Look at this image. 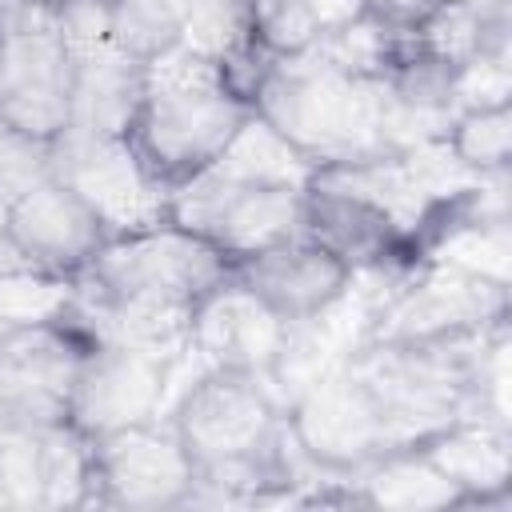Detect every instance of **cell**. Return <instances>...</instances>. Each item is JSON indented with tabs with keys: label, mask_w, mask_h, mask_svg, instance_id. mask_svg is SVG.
<instances>
[{
	"label": "cell",
	"mask_w": 512,
	"mask_h": 512,
	"mask_svg": "<svg viewBox=\"0 0 512 512\" xmlns=\"http://www.w3.org/2000/svg\"><path fill=\"white\" fill-rule=\"evenodd\" d=\"M248 100L316 168L392 156L384 144V80L352 76L312 48L268 56Z\"/></svg>",
	"instance_id": "1"
},
{
	"label": "cell",
	"mask_w": 512,
	"mask_h": 512,
	"mask_svg": "<svg viewBox=\"0 0 512 512\" xmlns=\"http://www.w3.org/2000/svg\"><path fill=\"white\" fill-rule=\"evenodd\" d=\"M248 116V96L224 76L220 64L172 48L148 64L144 104L128 136L148 168L176 188L180 180L204 172Z\"/></svg>",
	"instance_id": "2"
},
{
	"label": "cell",
	"mask_w": 512,
	"mask_h": 512,
	"mask_svg": "<svg viewBox=\"0 0 512 512\" xmlns=\"http://www.w3.org/2000/svg\"><path fill=\"white\" fill-rule=\"evenodd\" d=\"M504 324V320H500ZM492 324V328H500ZM488 332L432 340V344H380L368 340L348 356V372L376 396L392 448H416L440 428L468 416L472 384Z\"/></svg>",
	"instance_id": "3"
},
{
	"label": "cell",
	"mask_w": 512,
	"mask_h": 512,
	"mask_svg": "<svg viewBox=\"0 0 512 512\" xmlns=\"http://www.w3.org/2000/svg\"><path fill=\"white\" fill-rule=\"evenodd\" d=\"M72 60L56 4H0V120L36 140L64 132Z\"/></svg>",
	"instance_id": "4"
},
{
	"label": "cell",
	"mask_w": 512,
	"mask_h": 512,
	"mask_svg": "<svg viewBox=\"0 0 512 512\" xmlns=\"http://www.w3.org/2000/svg\"><path fill=\"white\" fill-rule=\"evenodd\" d=\"M48 176L72 188L100 216L108 236L144 232L168 220L172 188L148 168L132 136L64 128L48 140Z\"/></svg>",
	"instance_id": "5"
},
{
	"label": "cell",
	"mask_w": 512,
	"mask_h": 512,
	"mask_svg": "<svg viewBox=\"0 0 512 512\" xmlns=\"http://www.w3.org/2000/svg\"><path fill=\"white\" fill-rule=\"evenodd\" d=\"M500 320H508V284L484 280L452 264L420 260L400 276V284L376 308L368 324V340L432 344V340L488 332Z\"/></svg>",
	"instance_id": "6"
},
{
	"label": "cell",
	"mask_w": 512,
	"mask_h": 512,
	"mask_svg": "<svg viewBox=\"0 0 512 512\" xmlns=\"http://www.w3.org/2000/svg\"><path fill=\"white\" fill-rule=\"evenodd\" d=\"M300 208L304 192L296 188L240 184L212 168L180 180L168 196V220L208 240L232 264L300 236Z\"/></svg>",
	"instance_id": "7"
},
{
	"label": "cell",
	"mask_w": 512,
	"mask_h": 512,
	"mask_svg": "<svg viewBox=\"0 0 512 512\" xmlns=\"http://www.w3.org/2000/svg\"><path fill=\"white\" fill-rule=\"evenodd\" d=\"M88 336L68 324L0 328V436L44 432L68 420V396Z\"/></svg>",
	"instance_id": "8"
},
{
	"label": "cell",
	"mask_w": 512,
	"mask_h": 512,
	"mask_svg": "<svg viewBox=\"0 0 512 512\" xmlns=\"http://www.w3.org/2000/svg\"><path fill=\"white\" fill-rule=\"evenodd\" d=\"M196 488V464L172 420H148L92 440V496L88 504L164 512L184 508Z\"/></svg>",
	"instance_id": "9"
},
{
	"label": "cell",
	"mask_w": 512,
	"mask_h": 512,
	"mask_svg": "<svg viewBox=\"0 0 512 512\" xmlns=\"http://www.w3.org/2000/svg\"><path fill=\"white\" fill-rule=\"evenodd\" d=\"M288 432L304 460L328 476H352L392 452L388 420L376 396L348 368L320 376L288 404Z\"/></svg>",
	"instance_id": "10"
},
{
	"label": "cell",
	"mask_w": 512,
	"mask_h": 512,
	"mask_svg": "<svg viewBox=\"0 0 512 512\" xmlns=\"http://www.w3.org/2000/svg\"><path fill=\"white\" fill-rule=\"evenodd\" d=\"M164 352L88 340L84 360L76 368V384L68 396V424L88 436H112L132 424L164 420V384H168Z\"/></svg>",
	"instance_id": "11"
},
{
	"label": "cell",
	"mask_w": 512,
	"mask_h": 512,
	"mask_svg": "<svg viewBox=\"0 0 512 512\" xmlns=\"http://www.w3.org/2000/svg\"><path fill=\"white\" fill-rule=\"evenodd\" d=\"M8 232L40 272L76 280L112 240L100 216L60 180H40L8 208Z\"/></svg>",
	"instance_id": "12"
},
{
	"label": "cell",
	"mask_w": 512,
	"mask_h": 512,
	"mask_svg": "<svg viewBox=\"0 0 512 512\" xmlns=\"http://www.w3.org/2000/svg\"><path fill=\"white\" fill-rule=\"evenodd\" d=\"M288 320H280L260 296H252L240 280L216 284L188 320V348L208 368H236L252 376H268Z\"/></svg>",
	"instance_id": "13"
},
{
	"label": "cell",
	"mask_w": 512,
	"mask_h": 512,
	"mask_svg": "<svg viewBox=\"0 0 512 512\" xmlns=\"http://www.w3.org/2000/svg\"><path fill=\"white\" fill-rule=\"evenodd\" d=\"M232 280H240L252 296H260L280 320H304L328 308L348 288L352 268L340 264L328 248L312 244L308 236H292L236 260Z\"/></svg>",
	"instance_id": "14"
},
{
	"label": "cell",
	"mask_w": 512,
	"mask_h": 512,
	"mask_svg": "<svg viewBox=\"0 0 512 512\" xmlns=\"http://www.w3.org/2000/svg\"><path fill=\"white\" fill-rule=\"evenodd\" d=\"M300 236H308L312 244L328 248L352 272L400 260L412 248L404 228L384 208H376L372 200H364V196H356V192H348L340 184L320 180L316 168H312V180L304 188Z\"/></svg>",
	"instance_id": "15"
},
{
	"label": "cell",
	"mask_w": 512,
	"mask_h": 512,
	"mask_svg": "<svg viewBox=\"0 0 512 512\" xmlns=\"http://www.w3.org/2000/svg\"><path fill=\"white\" fill-rule=\"evenodd\" d=\"M144 72L148 64L120 52L112 40L80 48L72 60L68 128L96 136H128L144 104Z\"/></svg>",
	"instance_id": "16"
},
{
	"label": "cell",
	"mask_w": 512,
	"mask_h": 512,
	"mask_svg": "<svg viewBox=\"0 0 512 512\" xmlns=\"http://www.w3.org/2000/svg\"><path fill=\"white\" fill-rule=\"evenodd\" d=\"M468 504H504L512 480V428L488 420H456L416 444Z\"/></svg>",
	"instance_id": "17"
},
{
	"label": "cell",
	"mask_w": 512,
	"mask_h": 512,
	"mask_svg": "<svg viewBox=\"0 0 512 512\" xmlns=\"http://www.w3.org/2000/svg\"><path fill=\"white\" fill-rule=\"evenodd\" d=\"M356 488V504L368 508H396V512H436V508H464L460 488L420 452V448H392L348 476Z\"/></svg>",
	"instance_id": "18"
},
{
	"label": "cell",
	"mask_w": 512,
	"mask_h": 512,
	"mask_svg": "<svg viewBox=\"0 0 512 512\" xmlns=\"http://www.w3.org/2000/svg\"><path fill=\"white\" fill-rule=\"evenodd\" d=\"M208 168L220 172V176H228V180H240V184L296 188V192H304L316 164L296 144H288L264 116L252 112Z\"/></svg>",
	"instance_id": "19"
},
{
	"label": "cell",
	"mask_w": 512,
	"mask_h": 512,
	"mask_svg": "<svg viewBox=\"0 0 512 512\" xmlns=\"http://www.w3.org/2000/svg\"><path fill=\"white\" fill-rule=\"evenodd\" d=\"M40 508H80L92 496V440L68 420L36 432Z\"/></svg>",
	"instance_id": "20"
},
{
	"label": "cell",
	"mask_w": 512,
	"mask_h": 512,
	"mask_svg": "<svg viewBox=\"0 0 512 512\" xmlns=\"http://www.w3.org/2000/svg\"><path fill=\"white\" fill-rule=\"evenodd\" d=\"M104 16L108 40L140 64L180 48V0H104Z\"/></svg>",
	"instance_id": "21"
},
{
	"label": "cell",
	"mask_w": 512,
	"mask_h": 512,
	"mask_svg": "<svg viewBox=\"0 0 512 512\" xmlns=\"http://www.w3.org/2000/svg\"><path fill=\"white\" fill-rule=\"evenodd\" d=\"M396 40H400V28H388L380 24L376 16H356L348 24H336V28H324L308 48L316 56H324L328 64L352 72V76H372L380 80L384 68L392 64L396 56Z\"/></svg>",
	"instance_id": "22"
},
{
	"label": "cell",
	"mask_w": 512,
	"mask_h": 512,
	"mask_svg": "<svg viewBox=\"0 0 512 512\" xmlns=\"http://www.w3.org/2000/svg\"><path fill=\"white\" fill-rule=\"evenodd\" d=\"M76 300V280L24 268L0 276V328H32V324H56L68 316Z\"/></svg>",
	"instance_id": "23"
},
{
	"label": "cell",
	"mask_w": 512,
	"mask_h": 512,
	"mask_svg": "<svg viewBox=\"0 0 512 512\" xmlns=\"http://www.w3.org/2000/svg\"><path fill=\"white\" fill-rule=\"evenodd\" d=\"M444 144L472 172H508L512 160V104L464 108L452 116Z\"/></svg>",
	"instance_id": "24"
},
{
	"label": "cell",
	"mask_w": 512,
	"mask_h": 512,
	"mask_svg": "<svg viewBox=\"0 0 512 512\" xmlns=\"http://www.w3.org/2000/svg\"><path fill=\"white\" fill-rule=\"evenodd\" d=\"M248 4H252L256 40L272 56L304 52L320 36V24H316L308 0H248Z\"/></svg>",
	"instance_id": "25"
},
{
	"label": "cell",
	"mask_w": 512,
	"mask_h": 512,
	"mask_svg": "<svg viewBox=\"0 0 512 512\" xmlns=\"http://www.w3.org/2000/svg\"><path fill=\"white\" fill-rule=\"evenodd\" d=\"M40 180H48V140L24 136L0 120V208H12Z\"/></svg>",
	"instance_id": "26"
},
{
	"label": "cell",
	"mask_w": 512,
	"mask_h": 512,
	"mask_svg": "<svg viewBox=\"0 0 512 512\" xmlns=\"http://www.w3.org/2000/svg\"><path fill=\"white\" fill-rule=\"evenodd\" d=\"M512 104V72L504 56H476L456 68V112L464 108H496Z\"/></svg>",
	"instance_id": "27"
},
{
	"label": "cell",
	"mask_w": 512,
	"mask_h": 512,
	"mask_svg": "<svg viewBox=\"0 0 512 512\" xmlns=\"http://www.w3.org/2000/svg\"><path fill=\"white\" fill-rule=\"evenodd\" d=\"M436 4H440V0H364V12L376 16V20L388 24V28L408 32V28H416Z\"/></svg>",
	"instance_id": "28"
},
{
	"label": "cell",
	"mask_w": 512,
	"mask_h": 512,
	"mask_svg": "<svg viewBox=\"0 0 512 512\" xmlns=\"http://www.w3.org/2000/svg\"><path fill=\"white\" fill-rule=\"evenodd\" d=\"M320 32L324 28H336V24H348L356 16H364V0H308Z\"/></svg>",
	"instance_id": "29"
},
{
	"label": "cell",
	"mask_w": 512,
	"mask_h": 512,
	"mask_svg": "<svg viewBox=\"0 0 512 512\" xmlns=\"http://www.w3.org/2000/svg\"><path fill=\"white\" fill-rule=\"evenodd\" d=\"M468 8H476L480 16H512V0H460Z\"/></svg>",
	"instance_id": "30"
},
{
	"label": "cell",
	"mask_w": 512,
	"mask_h": 512,
	"mask_svg": "<svg viewBox=\"0 0 512 512\" xmlns=\"http://www.w3.org/2000/svg\"><path fill=\"white\" fill-rule=\"evenodd\" d=\"M0 4H60V0H0Z\"/></svg>",
	"instance_id": "31"
}]
</instances>
